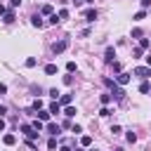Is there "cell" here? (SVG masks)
Segmentation results:
<instances>
[{
    "instance_id": "6da1fadb",
    "label": "cell",
    "mask_w": 151,
    "mask_h": 151,
    "mask_svg": "<svg viewBox=\"0 0 151 151\" xmlns=\"http://www.w3.org/2000/svg\"><path fill=\"white\" fill-rule=\"evenodd\" d=\"M104 85L111 90V94H113L116 99H123V94H125V92L118 87V83H116V80H111V78H104Z\"/></svg>"
},
{
    "instance_id": "7a4b0ae2",
    "label": "cell",
    "mask_w": 151,
    "mask_h": 151,
    "mask_svg": "<svg viewBox=\"0 0 151 151\" xmlns=\"http://www.w3.org/2000/svg\"><path fill=\"white\" fill-rule=\"evenodd\" d=\"M21 132H24L28 139H35V137H38V130H35L33 125H21Z\"/></svg>"
},
{
    "instance_id": "3957f363",
    "label": "cell",
    "mask_w": 151,
    "mask_h": 151,
    "mask_svg": "<svg viewBox=\"0 0 151 151\" xmlns=\"http://www.w3.org/2000/svg\"><path fill=\"white\" fill-rule=\"evenodd\" d=\"M66 47H68V40H59V42H54V45H52V52H54V54H61Z\"/></svg>"
},
{
    "instance_id": "277c9868",
    "label": "cell",
    "mask_w": 151,
    "mask_h": 151,
    "mask_svg": "<svg viewBox=\"0 0 151 151\" xmlns=\"http://www.w3.org/2000/svg\"><path fill=\"white\" fill-rule=\"evenodd\" d=\"M134 76H139V78H149V76H151V66H137V68H134Z\"/></svg>"
},
{
    "instance_id": "5b68a950",
    "label": "cell",
    "mask_w": 151,
    "mask_h": 151,
    "mask_svg": "<svg viewBox=\"0 0 151 151\" xmlns=\"http://www.w3.org/2000/svg\"><path fill=\"white\" fill-rule=\"evenodd\" d=\"M113 57H116V50H113V47H106V52H104V61H106V64H113V61H116Z\"/></svg>"
},
{
    "instance_id": "8992f818",
    "label": "cell",
    "mask_w": 151,
    "mask_h": 151,
    "mask_svg": "<svg viewBox=\"0 0 151 151\" xmlns=\"http://www.w3.org/2000/svg\"><path fill=\"white\" fill-rule=\"evenodd\" d=\"M130 76H132V73H123V71H120V73L116 76V83H118V85H127V83H130Z\"/></svg>"
},
{
    "instance_id": "52a82bcc",
    "label": "cell",
    "mask_w": 151,
    "mask_h": 151,
    "mask_svg": "<svg viewBox=\"0 0 151 151\" xmlns=\"http://www.w3.org/2000/svg\"><path fill=\"white\" fill-rule=\"evenodd\" d=\"M35 116H38V120H45V123H50V116H52V113H50V109H40Z\"/></svg>"
},
{
    "instance_id": "ba28073f",
    "label": "cell",
    "mask_w": 151,
    "mask_h": 151,
    "mask_svg": "<svg viewBox=\"0 0 151 151\" xmlns=\"http://www.w3.org/2000/svg\"><path fill=\"white\" fill-rule=\"evenodd\" d=\"M31 24H33L35 28H42V26H45V21H42L40 14H33V17H31Z\"/></svg>"
},
{
    "instance_id": "9c48e42d",
    "label": "cell",
    "mask_w": 151,
    "mask_h": 151,
    "mask_svg": "<svg viewBox=\"0 0 151 151\" xmlns=\"http://www.w3.org/2000/svg\"><path fill=\"white\" fill-rule=\"evenodd\" d=\"M45 130H47V132L54 137V134H59V130H61V127H59L57 123H47V125H45Z\"/></svg>"
},
{
    "instance_id": "30bf717a",
    "label": "cell",
    "mask_w": 151,
    "mask_h": 151,
    "mask_svg": "<svg viewBox=\"0 0 151 151\" xmlns=\"http://www.w3.org/2000/svg\"><path fill=\"white\" fill-rule=\"evenodd\" d=\"M2 21H5V24H12V21H14V9L5 12V14H2Z\"/></svg>"
},
{
    "instance_id": "8fae6325",
    "label": "cell",
    "mask_w": 151,
    "mask_h": 151,
    "mask_svg": "<svg viewBox=\"0 0 151 151\" xmlns=\"http://www.w3.org/2000/svg\"><path fill=\"white\" fill-rule=\"evenodd\" d=\"M50 113H61V104L59 101H52L50 104Z\"/></svg>"
},
{
    "instance_id": "7c38bea8",
    "label": "cell",
    "mask_w": 151,
    "mask_h": 151,
    "mask_svg": "<svg viewBox=\"0 0 151 151\" xmlns=\"http://www.w3.org/2000/svg\"><path fill=\"white\" fill-rule=\"evenodd\" d=\"M2 142H5L7 146H12V144H17V137H14V134H5V137H2Z\"/></svg>"
},
{
    "instance_id": "4fadbf2b",
    "label": "cell",
    "mask_w": 151,
    "mask_h": 151,
    "mask_svg": "<svg viewBox=\"0 0 151 151\" xmlns=\"http://www.w3.org/2000/svg\"><path fill=\"white\" fill-rule=\"evenodd\" d=\"M85 19H87V21H94V19H97V9H87V12H85Z\"/></svg>"
},
{
    "instance_id": "5bb4252c",
    "label": "cell",
    "mask_w": 151,
    "mask_h": 151,
    "mask_svg": "<svg viewBox=\"0 0 151 151\" xmlns=\"http://www.w3.org/2000/svg\"><path fill=\"white\" fill-rule=\"evenodd\" d=\"M59 21H61V19H59V14H50V19H47V24H50V26H57Z\"/></svg>"
},
{
    "instance_id": "9a60e30c",
    "label": "cell",
    "mask_w": 151,
    "mask_h": 151,
    "mask_svg": "<svg viewBox=\"0 0 151 151\" xmlns=\"http://www.w3.org/2000/svg\"><path fill=\"white\" fill-rule=\"evenodd\" d=\"M71 99H73L71 94H61V97H59V104H64V106H68V104H71Z\"/></svg>"
},
{
    "instance_id": "2e32d148",
    "label": "cell",
    "mask_w": 151,
    "mask_h": 151,
    "mask_svg": "<svg viewBox=\"0 0 151 151\" xmlns=\"http://www.w3.org/2000/svg\"><path fill=\"white\" fill-rule=\"evenodd\" d=\"M64 116H66V118H73V116H76V109H73V106L68 104V106L64 109Z\"/></svg>"
},
{
    "instance_id": "e0dca14e",
    "label": "cell",
    "mask_w": 151,
    "mask_h": 151,
    "mask_svg": "<svg viewBox=\"0 0 151 151\" xmlns=\"http://www.w3.org/2000/svg\"><path fill=\"white\" fill-rule=\"evenodd\" d=\"M45 73H47V76H54V73H57V66H54V64H47V66H45Z\"/></svg>"
},
{
    "instance_id": "ac0fdd59",
    "label": "cell",
    "mask_w": 151,
    "mask_h": 151,
    "mask_svg": "<svg viewBox=\"0 0 151 151\" xmlns=\"http://www.w3.org/2000/svg\"><path fill=\"white\" fill-rule=\"evenodd\" d=\"M40 12H42V14H47V17H50V14H54V12H52V5H42V9H40Z\"/></svg>"
},
{
    "instance_id": "d6986e66",
    "label": "cell",
    "mask_w": 151,
    "mask_h": 151,
    "mask_svg": "<svg viewBox=\"0 0 151 151\" xmlns=\"http://www.w3.org/2000/svg\"><path fill=\"white\" fill-rule=\"evenodd\" d=\"M149 90H151V85H149V83H146V80H144V83H142V85H139V92H144V94H146V92H149Z\"/></svg>"
},
{
    "instance_id": "ffe728a7",
    "label": "cell",
    "mask_w": 151,
    "mask_h": 151,
    "mask_svg": "<svg viewBox=\"0 0 151 151\" xmlns=\"http://www.w3.org/2000/svg\"><path fill=\"white\" fill-rule=\"evenodd\" d=\"M144 17H146V12H144V9H139V12H137V14H134V21H142V19H144Z\"/></svg>"
},
{
    "instance_id": "44dd1931",
    "label": "cell",
    "mask_w": 151,
    "mask_h": 151,
    "mask_svg": "<svg viewBox=\"0 0 151 151\" xmlns=\"http://www.w3.org/2000/svg\"><path fill=\"white\" fill-rule=\"evenodd\" d=\"M35 64H38V61H35V59H33V57H28V59H26V66H28V68H33V66H35Z\"/></svg>"
},
{
    "instance_id": "7402d4cb",
    "label": "cell",
    "mask_w": 151,
    "mask_h": 151,
    "mask_svg": "<svg viewBox=\"0 0 151 151\" xmlns=\"http://www.w3.org/2000/svg\"><path fill=\"white\" fill-rule=\"evenodd\" d=\"M66 71L73 73V71H76V61H68V64H66Z\"/></svg>"
},
{
    "instance_id": "603a6c76",
    "label": "cell",
    "mask_w": 151,
    "mask_h": 151,
    "mask_svg": "<svg viewBox=\"0 0 151 151\" xmlns=\"http://www.w3.org/2000/svg\"><path fill=\"white\" fill-rule=\"evenodd\" d=\"M71 132H73V134H80L83 127H80V125H71Z\"/></svg>"
},
{
    "instance_id": "cb8c5ba5",
    "label": "cell",
    "mask_w": 151,
    "mask_h": 151,
    "mask_svg": "<svg viewBox=\"0 0 151 151\" xmlns=\"http://www.w3.org/2000/svg\"><path fill=\"white\" fill-rule=\"evenodd\" d=\"M80 144H83V146H90V144H92V137H83Z\"/></svg>"
},
{
    "instance_id": "d4e9b609",
    "label": "cell",
    "mask_w": 151,
    "mask_h": 151,
    "mask_svg": "<svg viewBox=\"0 0 151 151\" xmlns=\"http://www.w3.org/2000/svg\"><path fill=\"white\" fill-rule=\"evenodd\" d=\"M26 146H28L31 151H38V146H35V142H33V139H28V142H26Z\"/></svg>"
},
{
    "instance_id": "484cf974",
    "label": "cell",
    "mask_w": 151,
    "mask_h": 151,
    "mask_svg": "<svg viewBox=\"0 0 151 151\" xmlns=\"http://www.w3.org/2000/svg\"><path fill=\"white\" fill-rule=\"evenodd\" d=\"M59 19H68V9H59Z\"/></svg>"
},
{
    "instance_id": "4316f807",
    "label": "cell",
    "mask_w": 151,
    "mask_h": 151,
    "mask_svg": "<svg viewBox=\"0 0 151 151\" xmlns=\"http://www.w3.org/2000/svg\"><path fill=\"white\" fill-rule=\"evenodd\" d=\"M139 47H142V50H146V47H149V40H146V38H142V40H139Z\"/></svg>"
},
{
    "instance_id": "83f0119b",
    "label": "cell",
    "mask_w": 151,
    "mask_h": 151,
    "mask_svg": "<svg viewBox=\"0 0 151 151\" xmlns=\"http://www.w3.org/2000/svg\"><path fill=\"white\" fill-rule=\"evenodd\" d=\"M109 101H111V94H101V104H104V106H106V104H109Z\"/></svg>"
},
{
    "instance_id": "f1b7e54d",
    "label": "cell",
    "mask_w": 151,
    "mask_h": 151,
    "mask_svg": "<svg viewBox=\"0 0 151 151\" xmlns=\"http://www.w3.org/2000/svg\"><path fill=\"white\" fill-rule=\"evenodd\" d=\"M33 109H35V111H40V109H42V101H40V99H35V101H33Z\"/></svg>"
},
{
    "instance_id": "f546056e",
    "label": "cell",
    "mask_w": 151,
    "mask_h": 151,
    "mask_svg": "<svg viewBox=\"0 0 151 151\" xmlns=\"http://www.w3.org/2000/svg\"><path fill=\"white\" fill-rule=\"evenodd\" d=\"M33 127L40 132V130H42V120H33Z\"/></svg>"
},
{
    "instance_id": "4dcf8cb0",
    "label": "cell",
    "mask_w": 151,
    "mask_h": 151,
    "mask_svg": "<svg viewBox=\"0 0 151 151\" xmlns=\"http://www.w3.org/2000/svg\"><path fill=\"white\" fill-rule=\"evenodd\" d=\"M47 146H50V149H57V139H54V137H50V142H47Z\"/></svg>"
},
{
    "instance_id": "1f68e13d",
    "label": "cell",
    "mask_w": 151,
    "mask_h": 151,
    "mask_svg": "<svg viewBox=\"0 0 151 151\" xmlns=\"http://www.w3.org/2000/svg\"><path fill=\"white\" fill-rule=\"evenodd\" d=\"M19 5H21V0H9V7H12V9H17Z\"/></svg>"
},
{
    "instance_id": "d6a6232c",
    "label": "cell",
    "mask_w": 151,
    "mask_h": 151,
    "mask_svg": "<svg viewBox=\"0 0 151 151\" xmlns=\"http://www.w3.org/2000/svg\"><path fill=\"white\" fill-rule=\"evenodd\" d=\"M113 71H116V73H120V71H123V66H120L118 61H113Z\"/></svg>"
},
{
    "instance_id": "836d02e7",
    "label": "cell",
    "mask_w": 151,
    "mask_h": 151,
    "mask_svg": "<svg viewBox=\"0 0 151 151\" xmlns=\"http://www.w3.org/2000/svg\"><path fill=\"white\" fill-rule=\"evenodd\" d=\"M50 94H52V99H54V101H57V99H59V97H61V94H59V92H57V90H50Z\"/></svg>"
},
{
    "instance_id": "e575fe53",
    "label": "cell",
    "mask_w": 151,
    "mask_h": 151,
    "mask_svg": "<svg viewBox=\"0 0 151 151\" xmlns=\"http://www.w3.org/2000/svg\"><path fill=\"white\" fill-rule=\"evenodd\" d=\"M134 139H137V134H134V132H127V142H130V144H132V142H134Z\"/></svg>"
},
{
    "instance_id": "d590c367",
    "label": "cell",
    "mask_w": 151,
    "mask_h": 151,
    "mask_svg": "<svg viewBox=\"0 0 151 151\" xmlns=\"http://www.w3.org/2000/svg\"><path fill=\"white\" fill-rule=\"evenodd\" d=\"M146 7H151V0H142V9H146Z\"/></svg>"
},
{
    "instance_id": "8d00e7d4",
    "label": "cell",
    "mask_w": 151,
    "mask_h": 151,
    "mask_svg": "<svg viewBox=\"0 0 151 151\" xmlns=\"http://www.w3.org/2000/svg\"><path fill=\"white\" fill-rule=\"evenodd\" d=\"M2 92H7V85H2V83H0V94H2Z\"/></svg>"
},
{
    "instance_id": "74e56055",
    "label": "cell",
    "mask_w": 151,
    "mask_h": 151,
    "mask_svg": "<svg viewBox=\"0 0 151 151\" xmlns=\"http://www.w3.org/2000/svg\"><path fill=\"white\" fill-rule=\"evenodd\" d=\"M5 130V120H2V116H0V132Z\"/></svg>"
},
{
    "instance_id": "f35d334b",
    "label": "cell",
    "mask_w": 151,
    "mask_h": 151,
    "mask_svg": "<svg viewBox=\"0 0 151 151\" xmlns=\"http://www.w3.org/2000/svg\"><path fill=\"white\" fill-rule=\"evenodd\" d=\"M5 113H7V109H5L2 104H0V116H5Z\"/></svg>"
},
{
    "instance_id": "ab89813d",
    "label": "cell",
    "mask_w": 151,
    "mask_h": 151,
    "mask_svg": "<svg viewBox=\"0 0 151 151\" xmlns=\"http://www.w3.org/2000/svg\"><path fill=\"white\" fill-rule=\"evenodd\" d=\"M76 5H80V2H94V0H73Z\"/></svg>"
},
{
    "instance_id": "60d3db41",
    "label": "cell",
    "mask_w": 151,
    "mask_h": 151,
    "mask_svg": "<svg viewBox=\"0 0 151 151\" xmlns=\"http://www.w3.org/2000/svg\"><path fill=\"white\" fill-rule=\"evenodd\" d=\"M5 12H7V9H5V7H2V2H0V14H5Z\"/></svg>"
},
{
    "instance_id": "b9f144b4",
    "label": "cell",
    "mask_w": 151,
    "mask_h": 151,
    "mask_svg": "<svg viewBox=\"0 0 151 151\" xmlns=\"http://www.w3.org/2000/svg\"><path fill=\"white\" fill-rule=\"evenodd\" d=\"M146 64H149V66H151V54H149V57H146Z\"/></svg>"
},
{
    "instance_id": "7bdbcfd3",
    "label": "cell",
    "mask_w": 151,
    "mask_h": 151,
    "mask_svg": "<svg viewBox=\"0 0 151 151\" xmlns=\"http://www.w3.org/2000/svg\"><path fill=\"white\" fill-rule=\"evenodd\" d=\"M61 151H71V149H68V146H61Z\"/></svg>"
},
{
    "instance_id": "ee69618b",
    "label": "cell",
    "mask_w": 151,
    "mask_h": 151,
    "mask_svg": "<svg viewBox=\"0 0 151 151\" xmlns=\"http://www.w3.org/2000/svg\"><path fill=\"white\" fill-rule=\"evenodd\" d=\"M113 151H123V149H113Z\"/></svg>"
},
{
    "instance_id": "f6af8a7d",
    "label": "cell",
    "mask_w": 151,
    "mask_h": 151,
    "mask_svg": "<svg viewBox=\"0 0 151 151\" xmlns=\"http://www.w3.org/2000/svg\"><path fill=\"white\" fill-rule=\"evenodd\" d=\"M90 151H97V149H90Z\"/></svg>"
}]
</instances>
